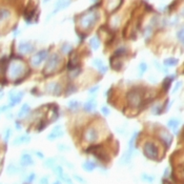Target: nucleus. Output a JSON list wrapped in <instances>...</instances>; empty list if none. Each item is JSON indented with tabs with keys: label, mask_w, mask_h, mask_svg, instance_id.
Returning <instances> with one entry per match:
<instances>
[{
	"label": "nucleus",
	"mask_w": 184,
	"mask_h": 184,
	"mask_svg": "<svg viewBox=\"0 0 184 184\" xmlns=\"http://www.w3.org/2000/svg\"><path fill=\"white\" fill-rule=\"evenodd\" d=\"M60 62V57L58 54H52L50 58L48 59L45 69H44V73H52L54 72L58 67V64Z\"/></svg>",
	"instance_id": "obj_5"
},
{
	"label": "nucleus",
	"mask_w": 184,
	"mask_h": 184,
	"mask_svg": "<svg viewBox=\"0 0 184 184\" xmlns=\"http://www.w3.org/2000/svg\"><path fill=\"white\" fill-rule=\"evenodd\" d=\"M62 52L63 53H65V54H67V53H69L71 52V50H72V45L71 44H69V43H65V44H63V46H62Z\"/></svg>",
	"instance_id": "obj_37"
},
{
	"label": "nucleus",
	"mask_w": 184,
	"mask_h": 184,
	"mask_svg": "<svg viewBox=\"0 0 184 184\" xmlns=\"http://www.w3.org/2000/svg\"><path fill=\"white\" fill-rule=\"evenodd\" d=\"M53 172H54V174H55L58 178H59L61 175L64 174V172H63V168H62V166H61V165H56L55 167L53 168Z\"/></svg>",
	"instance_id": "obj_31"
},
{
	"label": "nucleus",
	"mask_w": 184,
	"mask_h": 184,
	"mask_svg": "<svg viewBox=\"0 0 184 184\" xmlns=\"http://www.w3.org/2000/svg\"><path fill=\"white\" fill-rule=\"evenodd\" d=\"M82 168H83V170H85V172H94V170H96L97 168V163L94 162V161H91V160H85L83 163H82Z\"/></svg>",
	"instance_id": "obj_16"
},
{
	"label": "nucleus",
	"mask_w": 184,
	"mask_h": 184,
	"mask_svg": "<svg viewBox=\"0 0 184 184\" xmlns=\"http://www.w3.org/2000/svg\"><path fill=\"white\" fill-rule=\"evenodd\" d=\"M30 105L29 104H23L21 106V108H20V110L18 112V114H17V116H18V118H23V117H25L27 114L30 113Z\"/></svg>",
	"instance_id": "obj_24"
},
{
	"label": "nucleus",
	"mask_w": 184,
	"mask_h": 184,
	"mask_svg": "<svg viewBox=\"0 0 184 184\" xmlns=\"http://www.w3.org/2000/svg\"><path fill=\"white\" fill-rule=\"evenodd\" d=\"M24 96V93L23 92H10V94H9V98H10V106L12 108V106H14V105L18 104V103L21 101V99L23 98Z\"/></svg>",
	"instance_id": "obj_9"
},
{
	"label": "nucleus",
	"mask_w": 184,
	"mask_h": 184,
	"mask_svg": "<svg viewBox=\"0 0 184 184\" xmlns=\"http://www.w3.org/2000/svg\"><path fill=\"white\" fill-rule=\"evenodd\" d=\"M159 137H160L161 141L163 142V144L166 146V148L170 147V145H172V136L170 133H168L167 131L162 129V131L159 133Z\"/></svg>",
	"instance_id": "obj_11"
},
{
	"label": "nucleus",
	"mask_w": 184,
	"mask_h": 184,
	"mask_svg": "<svg viewBox=\"0 0 184 184\" xmlns=\"http://www.w3.org/2000/svg\"><path fill=\"white\" fill-rule=\"evenodd\" d=\"M163 184H170V183H168V182H164Z\"/></svg>",
	"instance_id": "obj_48"
},
{
	"label": "nucleus",
	"mask_w": 184,
	"mask_h": 184,
	"mask_svg": "<svg viewBox=\"0 0 184 184\" xmlns=\"http://www.w3.org/2000/svg\"><path fill=\"white\" fill-rule=\"evenodd\" d=\"M99 138V131H97L96 127H89L86 129L85 133H84V139L86 141L89 142V143H93V142H96Z\"/></svg>",
	"instance_id": "obj_6"
},
{
	"label": "nucleus",
	"mask_w": 184,
	"mask_h": 184,
	"mask_svg": "<svg viewBox=\"0 0 184 184\" xmlns=\"http://www.w3.org/2000/svg\"><path fill=\"white\" fill-rule=\"evenodd\" d=\"M181 124V121L177 118H172L167 121V126L168 128L172 129L174 131H177V129L179 128V125Z\"/></svg>",
	"instance_id": "obj_20"
},
{
	"label": "nucleus",
	"mask_w": 184,
	"mask_h": 184,
	"mask_svg": "<svg viewBox=\"0 0 184 184\" xmlns=\"http://www.w3.org/2000/svg\"><path fill=\"white\" fill-rule=\"evenodd\" d=\"M71 4V0H58L57 2L55 4V10L53 12V14L57 13L58 11H61L65 7H67L69 5Z\"/></svg>",
	"instance_id": "obj_19"
},
{
	"label": "nucleus",
	"mask_w": 184,
	"mask_h": 184,
	"mask_svg": "<svg viewBox=\"0 0 184 184\" xmlns=\"http://www.w3.org/2000/svg\"><path fill=\"white\" fill-rule=\"evenodd\" d=\"M182 14H183V15H184V10H183V12H182Z\"/></svg>",
	"instance_id": "obj_50"
},
{
	"label": "nucleus",
	"mask_w": 184,
	"mask_h": 184,
	"mask_svg": "<svg viewBox=\"0 0 184 184\" xmlns=\"http://www.w3.org/2000/svg\"><path fill=\"white\" fill-rule=\"evenodd\" d=\"M163 63H164L165 66H175V65L178 64V59H176V58H168V59H165Z\"/></svg>",
	"instance_id": "obj_27"
},
{
	"label": "nucleus",
	"mask_w": 184,
	"mask_h": 184,
	"mask_svg": "<svg viewBox=\"0 0 184 184\" xmlns=\"http://www.w3.org/2000/svg\"><path fill=\"white\" fill-rule=\"evenodd\" d=\"M74 179L76 180L77 182H79V183H81V184H86V183H87V181H86V180L84 179L83 177L79 176V175H74Z\"/></svg>",
	"instance_id": "obj_35"
},
{
	"label": "nucleus",
	"mask_w": 184,
	"mask_h": 184,
	"mask_svg": "<svg viewBox=\"0 0 184 184\" xmlns=\"http://www.w3.org/2000/svg\"><path fill=\"white\" fill-rule=\"evenodd\" d=\"M11 134H12V131H11L10 128H6V131H5V136H4V140L5 142L9 140V138L11 137Z\"/></svg>",
	"instance_id": "obj_42"
},
{
	"label": "nucleus",
	"mask_w": 184,
	"mask_h": 184,
	"mask_svg": "<svg viewBox=\"0 0 184 184\" xmlns=\"http://www.w3.org/2000/svg\"><path fill=\"white\" fill-rule=\"evenodd\" d=\"M31 141V137L29 135H21V136L17 137V138L14 139V141H13V145L17 146V145H21V144L24 143H29Z\"/></svg>",
	"instance_id": "obj_17"
},
{
	"label": "nucleus",
	"mask_w": 184,
	"mask_h": 184,
	"mask_svg": "<svg viewBox=\"0 0 184 184\" xmlns=\"http://www.w3.org/2000/svg\"><path fill=\"white\" fill-rule=\"evenodd\" d=\"M11 13L10 11L5 10V9H0V22H2L3 20L7 19L10 17Z\"/></svg>",
	"instance_id": "obj_28"
},
{
	"label": "nucleus",
	"mask_w": 184,
	"mask_h": 184,
	"mask_svg": "<svg viewBox=\"0 0 184 184\" xmlns=\"http://www.w3.org/2000/svg\"><path fill=\"white\" fill-rule=\"evenodd\" d=\"M35 179H36V174H34V172H32V174H30V175H29V177L26 178V181L29 182V183H32V182H33Z\"/></svg>",
	"instance_id": "obj_40"
},
{
	"label": "nucleus",
	"mask_w": 184,
	"mask_h": 184,
	"mask_svg": "<svg viewBox=\"0 0 184 184\" xmlns=\"http://www.w3.org/2000/svg\"><path fill=\"white\" fill-rule=\"evenodd\" d=\"M83 108H84V110H85V112H87V113L94 112V110L97 108V101H96L94 98L89 99L87 101H85V103H84V105H83Z\"/></svg>",
	"instance_id": "obj_14"
},
{
	"label": "nucleus",
	"mask_w": 184,
	"mask_h": 184,
	"mask_svg": "<svg viewBox=\"0 0 184 184\" xmlns=\"http://www.w3.org/2000/svg\"><path fill=\"white\" fill-rule=\"evenodd\" d=\"M143 154L149 160H157L159 157V149L153 142H146L143 145Z\"/></svg>",
	"instance_id": "obj_3"
},
{
	"label": "nucleus",
	"mask_w": 184,
	"mask_h": 184,
	"mask_svg": "<svg viewBox=\"0 0 184 184\" xmlns=\"http://www.w3.org/2000/svg\"><path fill=\"white\" fill-rule=\"evenodd\" d=\"M86 153L92 154L93 156H95L99 161L101 162H108L110 161V157L105 152H103L101 149L100 145H92L91 147H89L86 149Z\"/></svg>",
	"instance_id": "obj_4"
},
{
	"label": "nucleus",
	"mask_w": 184,
	"mask_h": 184,
	"mask_svg": "<svg viewBox=\"0 0 184 184\" xmlns=\"http://www.w3.org/2000/svg\"><path fill=\"white\" fill-rule=\"evenodd\" d=\"M141 180L142 181L147 182V183H153V182L155 181V177H154L153 175L143 172V174H141Z\"/></svg>",
	"instance_id": "obj_26"
},
{
	"label": "nucleus",
	"mask_w": 184,
	"mask_h": 184,
	"mask_svg": "<svg viewBox=\"0 0 184 184\" xmlns=\"http://www.w3.org/2000/svg\"><path fill=\"white\" fill-rule=\"evenodd\" d=\"M181 82H177V83H176V85H175V87H174V89H172V93H176V92H177L178 91V89H180V87H181Z\"/></svg>",
	"instance_id": "obj_44"
},
{
	"label": "nucleus",
	"mask_w": 184,
	"mask_h": 184,
	"mask_svg": "<svg viewBox=\"0 0 184 184\" xmlns=\"http://www.w3.org/2000/svg\"><path fill=\"white\" fill-rule=\"evenodd\" d=\"M99 89V85H96V86H93V87H91L89 91V95H94V94H96V92Z\"/></svg>",
	"instance_id": "obj_41"
},
{
	"label": "nucleus",
	"mask_w": 184,
	"mask_h": 184,
	"mask_svg": "<svg viewBox=\"0 0 184 184\" xmlns=\"http://www.w3.org/2000/svg\"><path fill=\"white\" fill-rule=\"evenodd\" d=\"M63 135H64V131H63V129H62V126H61V125H56V126L52 129L50 135L48 136V140L54 141V140L60 138V137H63Z\"/></svg>",
	"instance_id": "obj_10"
},
{
	"label": "nucleus",
	"mask_w": 184,
	"mask_h": 184,
	"mask_svg": "<svg viewBox=\"0 0 184 184\" xmlns=\"http://www.w3.org/2000/svg\"><path fill=\"white\" fill-rule=\"evenodd\" d=\"M79 105H80V103H79L78 100H71L67 103V106L69 108H72V110H77L79 108Z\"/></svg>",
	"instance_id": "obj_33"
},
{
	"label": "nucleus",
	"mask_w": 184,
	"mask_h": 184,
	"mask_svg": "<svg viewBox=\"0 0 184 184\" xmlns=\"http://www.w3.org/2000/svg\"><path fill=\"white\" fill-rule=\"evenodd\" d=\"M131 156H133V153H131V152H129L128 149H127V151L121 156V158H120V160H119V163L121 165L128 164V163L131 162Z\"/></svg>",
	"instance_id": "obj_21"
},
{
	"label": "nucleus",
	"mask_w": 184,
	"mask_h": 184,
	"mask_svg": "<svg viewBox=\"0 0 184 184\" xmlns=\"http://www.w3.org/2000/svg\"><path fill=\"white\" fill-rule=\"evenodd\" d=\"M25 69V64L21 60H13L9 65V76L11 79H18L21 77Z\"/></svg>",
	"instance_id": "obj_2"
},
{
	"label": "nucleus",
	"mask_w": 184,
	"mask_h": 184,
	"mask_svg": "<svg viewBox=\"0 0 184 184\" xmlns=\"http://www.w3.org/2000/svg\"><path fill=\"white\" fill-rule=\"evenodd\" d=\"M57 148L59 149L60 152H65V151H69V149H71V147H69V145H65V144H63V143L58 144Z\"/></svg>",
	"instance_id": "obj_36"
},
{
	"label": "nucleus",
	"mask_w": 184,
	"mask_h": 184,
	"mask_svg": "<svg viewBox=\"0 0 184 184\" xmlns=\"http://www.w3.org/2000/svg\"><path fill=\"white\" fill-rule=\"evenodd\" d=\"M53 184H61V181L60 180H58V181H56V182H54Z\"/></svg>",
	"instance_id": "obj_47"
},
{
	"label": "nucleus",
	"mask_w": 184,
	"mask_h": 184,
	"mask_svg": "<svg viewBox=\"0 0 184 184\" xmlns=\"http://www.w3.org/2000/svg\"><path fill=\"white\" fill-rule=\"evenodd\" d=\"M138 71H139V75H140V76H142V75H143L144 73L147 71V64H146L145 62H141L140 64H139Z\"/></svg>",
	"instance_id": "obj_32"
},
{
	"label": "nucleus",
	"mask_w": 184,
	"mask_h": 184,
	"mask_svg": "<svg viewBox=\"0 0 184 184\" xmlns=\"http://www.w3.org/2000/svg\"><path fill=\"white\" fill-rule=\"evenodd\" d=\"M172 79H174V77H166V78H165L164 82H163V89H164V91L167 92L168 89H170V83H172Z\"/></svg>",
	"instance_id": "obj_30"
},
{
	"label": "nucleus",
	"mask_w": 184,
	"mask_h": 184,
	"mask_svg": "<svg viewBox=\"0 0 184 184\" xmlns=\"http://www.w3.org/2000/svg\"><path fill=\"white\" fill-rule=\"evenodd\" d=\"M127 101L131 106H138L142 101L141 94L137 91H131L127 94Z\"/></svg>",
	"instance_id": "obj_7"
},
{
	"label": "nucleus",
	"mask_w": 184,
	"mask_h": 184,
	"mask_svg": "<svg viewBox=\"0 0 184 184\" xmlns=\"http://www.w3.org/2000/svg\"><path fill=\"white\" fill-rule=\"evenodd\" d=\"M16 128L17 129H21V125H20L18 122H16Z\"/></svg>",
	"instance_id": "obj_46"
},
{
	"label": "nucleus",
	"mask_w": 184,
	"mask_h": 184,
	"mask_svg": "<svg viewBox=\"0 0 184 184\" xmlns=\"http://www.w3.org/2000/svg\"><path fill=\"white\" fill-rule=\"evenodd\" d=\"M138 137V131H134V134L131 136V138L129 139V142H128V151L131 152V153L134 154L135 151V147H136V139Z\"/></svg>",
	"instance_id": "obj_22"
},
{
	"label": "nucleus",
	"mask_w": 184,
	"mask_h": 184,
	"mask_svg": "<svg viewBox=\"0 0 184 184\" xmlns=\"http://www.w3.org/2000/svg\"><path fill=\"white\" fill-rule=\"evenodd\" d=\"M48 53L46 50H42V51L37 52L36 54L33 56V58H32V64H33L34 66H38V65H40L41 63L48 58Z\"/></svg>",
	"instance_id": "obj_8"
},
{
	"label": "nucleus",
	"mask_w": 184,
	"mask_h": 184,
	"mask_svg": "<svg viewBox=\"0 0 184 184\" xmlns=\"http://www.w3.org/2000/svg\"><path fill=\"white\" fill-rule=\"evenodd\" d=\"M0 92H1V89H0Z\"/></svg>",
	"instance_id": "obj_51"
},
{
	"label": "nucleus",
	"mask_w": 184,
	"mask_h": 184,
	"mask_svg": "<svg viewBox=\"0 0 184 184\" xmlns=\"http://www.w3.org/2000/svg\"><path fill=\"white\" fill-rule=\"evenodd\" d=\"M101 113H102L104 116H108L110 114V110L108 108V106H105V105H104V106H102V108H101Z\"/></svg>",
	"instance_id": "obj_38"
},
{
	"label": "nucleus",
	"mask_w": 184,
	"mask_h": 184,
	"mask_svg": "<svg viewBox=\"0 0 184 184\" xmlns=\"http://www.w3.org/2000/svg\"><path fill=\"white\" fill-rule=\"evenodd\" d=\"M19 170H20L17 167L15 164H10L6 168V172L9 175H15V174H17V172H19Z\"/></svg>",
	"instance_id": "obj_29"
},
{
	"label": "nucleus",
	"mask_w": 184,
	"mask_h": 184,
	"mask_svg": "<svg viewBox=\"0 0 184 184\" xmlns=\"http://www.w3.org/2000/svg\"><path fill=\"white\" fill-rule=\"evenodd\" d=\"M18 50L22 54H29L34 51V45L31 42H21L18 45Z\"/></svg>",
	"instance_id": "obj_12"
},
{
	"label": "nucleus",
	"mask_w": 184,
	"mask_h": 184,
	"mask_svg": "<svg viewBox=\"0 0 184 184\" xmlns=\"http://www.w3.org/2000/svg\"><path fill=\"white\" fill-rule=\"evenodd\" d=\"M43 164H44V166H45V167H48V168H54L56 166L55 158H48V159L44 160Z\"/></svg>",
	"instance_id": "obj_25"
},
{
	"label": "nucleus",
	"mask_w": 184,
	"mask_h": 184,
	"mask_svg": "<svg viewBox=\"0 0 184 184\" xmlns=\"http://www.w3.org/2000/svg\"><path fill=\"white\" fill-rule=\"evenodd\" d=\"M67 184H73V182H71V183H67Z\"/></svg>",
	"instance_id": "obj_49"
},
{
	"label": "nucleus",
	"mask_w": 184,
	"mask_h": 184,
	"mask_svg": "<svg viewBox=\"0 0 184 184\" xmlns=\"http://www.w3.org/2000/svg\"><path fill=\"white\" fill-rule=\"evenodd\" d=\"M35 155L37 156V157H39L40 159H43L44 158V156H43L42 153H40V152H35Z\"/></svg>",
	"instance_id": "obj_45"
},
{
	"label": "nucleus",
	"mask_w": 184,
	"mask_h": 184,
	"mask_svg": "<svg viewBox=\"0 0 184 184\" xmlns=\"http://www.w3.org/2000/svg\"><path fill=\"white\" fill-rule=\"evenodd\" d=\"M177 37H178V39H179L180 41H181V43L184 45V26L182 27L181 30H180L179 32H178V34H177Z\"/></svg>",
	"instance_id": "obj_34"
},
{
	"label": "nucleus",
	"mask_w": 184,
	"mask_h": 184,
	"mask_svg": "<svg viewBox=\"0 0 184 184\" xmlns=\"http://www.w3.org/2000/svg\"><path fill=\"white\" fill-rule=\"evenodd\" d=\"M20 164L22 165V166H30V165H33L34 164V160L33 158H32V156L30 155V154H22L21 155V158H20Z\"/></svg>",
	"instance_id": "obj_13"
},
{
	"label": "nucleus",
	"mask_w": 184,
	"mask_h": 184,
	"mask_svg": "<svg viewBox=\"0 0 184 184\" xmlns=\"http://www.w3.org/2000/svg\"><path fill=\"white\" fill-rule=\"evenodd\" d=\"M39 183L40 184H48V176H44V177L41 178Z\"/></svg>",
	"instance_id": "obj_43"
},
{
	"label": "nucleus",
	"mask_w": 184,
	"mask_h": 184,
	"mask_svg": "<svg viewBox=\"0 0 184 184\" xmlns=\"http://www.w3.org/2000/svg\"><path fill=\"white\" fill-rule=\"evenodd\" d=\"M46 91H48V93L58 96L60 94V92H61V86H60V84L53 82V83L48 84V86H46Z\"/></svg>",
	"instance_id": "obj_18"
},
{
	"label": "nucleus",
	"mask_w": 184,
	"mask_h": 184,
	"mask_svg": "<svg viewBox=\"0 0 184 184\" xmlns=\"http://www.w3.org/2000/svg\"><path fill=\"white\" fill-rule=\"evenodd\" d=\"M89 46H91V48L94 51L98 50V48H100V40H99L98 36L92 37L91 40H89Z\"/></svg>",
	"instance_id": "obj_23"
},
{
	"label": "nucleus",
	"mask_w": 184,
	"mask_h": 184,
	"mask_svg": "<svg viewBox=\"0 0 184 184\" xmlns=\"http://www.w3.org/2000/svg\"><path fill=\"white\" fill-rule=\"evenodd\" d=\"M60 159H61V161H62L63 164H65V165H66V166H69V170H73V168H74V165H73L72 163L67 162V161L65 160V159H64V158H63V157H60Z\"/></svg>",
	"instance_id": "obj_39"
},
{
	"label": "nucleus",
	"mask_w": 184,
	"mask_h": 184,
	"mask_svg": "<svg viewBox=\"0 0 184 184\" xmlns=\"http://www.w3.org/2000/svg\"><path fill=\"white\" fill-rule=\"evenodd\" d=\"M92 63H93L94 66L97 67V69H98L101 74H105V73L108 72V67H106V65L103 63V61L101 59L96 58V59L93 60V62H92Z\"/></svg>",
	"instance_id": "obj_15"
},
{
	"label": "nucleus",
	"mask_w": 184,
	"mask_h": 184,
	"mask_svg": "<svg viewBox=\"0 0 184 184\" xmlns=\"http://www.w3.org/2000/svg\"><path fill=\"white\" fill-rule=\"evenodd\" d=\"M99 17H100L99 12H97V11H89V13H86L84 16H82L80 18L79 24H80L82 29L89 30L97 23V21L99 20Z\"/></svg>",
	"instance_id": "obj_1"
}]
</instances>
